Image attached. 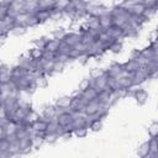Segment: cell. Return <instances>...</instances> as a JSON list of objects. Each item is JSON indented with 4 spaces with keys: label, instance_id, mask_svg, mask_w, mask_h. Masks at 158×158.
Returning a JSON list of instances; mask_svg holds the SVG:
<instances>
[{
    "label": "cell",
    "instance_id": "cell-1",
    "mask_svg": "<svg viewBox=\"0 0 158 158\" xmlns=\"http://www.w3.org/2000/svg\"><path fill=\"white\" fill-rule=\"evenodd\" d=\"M107 81H109V75H107L106 72H105L101 77H99V78H96V79H91V78H90V86H91V88H95V89L100 93V91L107 89Z\"/></svg>",
    "mask_w": 158,
    "mask_h": 158
},
{
    "label": "cell",
    "instance_id": "cell-2",
    "mask_svg": "<svg viewBox=\"0 0 158 158\" xmlns=\"http://www.w3.org/2000/svg\"><path fill=\"white\" fill-rule=\"evenodd\" d=\"M102 110H109V109H106L98 99H95V100H93V101H90V102H88V105H86V107H85V112H86V115H94V114H96V112H100V111H102Z\"/></svg>",
    "mask_w": 158,
    "mask_h": 158
},
{
    "label": "cell",
    "instance_id": "cell-3",
    "mask_svg": "<svg viewBox=\"0 0 158 158\" xmlns=\"http://www.w3.org/2000/svg\"><path fill=\"white\" fill-rule=\"evenodd\" d=\"M148 78H149L148 70H147L146 68H139L137 72L133 73L132 80H133V84H135V85H139L141 83H143V81L147 80Z\"/></svg>",
    "mask_w": 158,
    "mask_h": 158
},
{
    "label": "cell",
    "instance_id": "cell-4",
    "mask_svg": "<svg viewBox=\"0 0 158 158\" xmlns=\"http://www.w3.org/2000/svg\"><path fill=\"white\" fill-rule=\"evenodd\" d=\"M68 46H70L72 48L75 47L77 44H79L81 42V32L80 33H77V32H70V33H67L64 40H63Z\"/></svg>",
    "mask_w": 158,
    "mask_h": 158
},
{
    "label": "cell",
    "instance_id": "cell-5",
    "mask_svg": "<svg viewBox=\"0 0 158 158\" xmlns=\"http://www.w3.org/2000/svg\"><path fill=\"white\" fill-rule=\"evenodd\" d=\"M27 75H28V70L26 68H22L20 65H16V67L11 68V72H10L11 79H21V78H25Z\"/></svg>",
    "mask_w": 158,
    "mask_h": 158
},
{
    "label": "cell",
    "instance_id": "cell-6",
    "mask_svg": "<svg viewBox=\"0 0 158 158\" xmlns=\"http://www.w3.org/2000/svg\"><path fill=\"white\" fill-rule=\"evenodd\" d=\"M58 122L60 126L67 127L70 126L73 122V116H72V111H63L58 115Z\"/></svg>",
    "mask_w": 158,
    "mask_h": 158
},
{
    "label": "cell",
    "instance_id": "cell-7",
    "mask_svg": "<svg viewBox=\"0 0 158 158\" xmlns=\"http://www.w3.org/2000/svg\"><path fill=\"white\" fill-rule=\"evenodd\" d=\"M98 95H99V91L95 89V88H89V89H86L85 91H83V93H80V96L86 101V102H90V101H93V100H95L96 98H98Z\"/></svg>",
    "mask_w": 158,
    "mask_h": 158
},
{
    "label": "cell",
    "instance_id": "cell-8",
    "mask_svg": "<svg viewBox=\"0 0 158 158\" xmlns=\"http://www.w3.org/2000/svg\"><path fill=\"white\" fill-rule=\"evenodd\" d=\"M42 117H43L44 120H47L48 122H49L52 118L58 117V107H57V106H48V107H46L44 111H43Z\"/></svg>",
    "mask_w": 158,
    "mask_h": 158
},
{
    "label": "cell",
    "instance_id": "cell-9",
    "mask_svg": "<svg viewBox=\"0 0 158 158\" xmlns=\"http://www.w3.org/2000/svg\"><path fill=\"white\" fill-rule=\"evenodd\" d=\"M19 144H20V151H21V154H25V153H28L31 151V148H33V144H32V139L30 137H25L19 141Z\"/></svg>",
    "mask_w": 158,
    "mask_h": 158
},
{
    "label": "cell",
    "instance_id": "cell-10",
    "mask_svg": "<svg viewBox=\"0 0 158 158\" xmlns=\"http://www.w3.org/2000/svg\"><path fill=\"white\" fill-rule=\"evenodd\" d=\"M99 22H100L101 30L106 31V30L111 28L112 27V16H111V12L107 14V15H104V16L99 17Z\"/></svg>",
    "mask_w": 158,
    "mask_h": 158
},
{
    "label": "cell",
    "instance_id": "cell-11",
    "mask_svg": "<svg viewBox=\"0 0 158 158\" xmlns=\"http://www.w3.org/2000/svg\"><path fill=\"white\" fill-rule=\"evenodd\" d=\"M122 70H123V65H122V64H117V63H115V64L110 65L105 72H106V74H107L110 78H116Z\"/></svg>",
    "mask_w": 158,
    "mask_h": 158
},
{
    "label": "cell",
    "instance_id": "cell-12",
    "mask_svg": "<svg viewBox=\"0 0 158 158\" xmlns=\"http://www.w3.org/2000/svg\"><path fill=\"white\" fill-rule=\"evenodd\" d=\"M40 62H41V65H42L46 74H51L54 72V65H56L54 60H48V59L42 58V59H40Z\"/></svg>",
    "mask_w": 158,
    "mask_h": 158
},
{
    "label": "cell",
    "instance_id": "cell-13",
    "mask_svg": "<svg viewBox=\"0 0 158 158\" xmlns=\"http://www.w3.org/2000/svg\"><path fill=\"white\" fill-rule=\"evenodd\" d=\"M59 43H60V41H58V40H54V38H52V40H48V42H47V44H46V47H44V51H47V52H51V53H58V48H59Z\"/></svg>",
    "mask_w": 158,
    "mask_h": 158
},
{
    "label": "cell",
    "instance_id": "cell-14",
    "mask_svg": "<svg viewBox=\"0 0 158 158\" xmlns=\"http://www.w3.org/2000/svg\"><path fill=\"white\" fill-rule=\"evenodd\" d=\"M72 99L73 98H69V96H64V98H60L57 100V107L58 109H62V110H70V104H72Z\"/></svg>",
    "mask_w": 158,
    "mask_h": 158
},
{
    "label": "cell",
    "instance_id": "cell-15",
    "mask_svg": "<svg viewBox=\"0 0 158 158\" xmlns=\"http://www.w3.org/2000/svg\"><path fill=\"white\" fill-rule=\"evenodd\" d=\"M47 126H48V121L44 120L43 117H41L38 121H36V122L32 125V128L36 130V131H40V132H46Z\"/></svg>",
    "mask_w": 158,
    "mask_h": 158
},
{
    "label": "cell",
    "instance_id": "cell-16",
    "mask_svg": "<svg viewBox=\"0 0 158 158\" xmlns=\"http://www.w3.org/2000/svg\"><path fill=\"white\" fill-rule=\"evenodd\" d=\"M123 65V69L125 70H127V72H130V73H135V72H137L141 67L138 65V63L136 62V60H132V59H130L128 62H126L125 64H122Z\"/></svg>",
    "mask_w": 158,
    "mask_h": 158
},
{
    "label": "cell",
    "instance_id": "cell-17",
    "mask_svg": "<svg viewBox=\"0 0 158 158\" xmlns=\"http://www.w3.org/2000/svg\"><path fill=\"white\" fill-rule=\"evenodd\" d=\"M85 25L88 26L89 30H101L100 22H99V17H95V16H90Z\"/></svg>",
    "mask_w": 158,
    "mask_h": 158
},
{
    "label": "cell",
    "instance_id": "cell-18",
    "mask_svg": "<svg viewBox=\"0 0 158 158\" xmlns=\"http://www.w3.org/2000/svg\"><path fill=\"white\" fill-rule=\"evenodd\" d=\"M56 6V1L52 0H41L40 1V10H44V11H52Z\"/></svg>",
    "mask_w": 158,
    "mask_h": 158
},
{
    "label": "cell",
    "instance_id": "cell-19",
    "mask_svg": "<svg viewBox=\"0 0 158 158\" xmlns=\"http://www.w3.org/2000/svg\"><path fill=\"white\" fill-rule=\"evenodd\" d=\"M95 41H96V38H95L94 36H91L89 31H86V32H81V43H83V44H85V46H90V44H93Z\"/></svg>",
    "mask_w": 158,
    "mask_h": 158
},
{
    "label": "cell",
    "instance_id": "cell-20",
    "mask_svg": "<svg viewBox=\"0 0 158 158\" xmlns=\"http://www.w3.org/2000/svg\"><path fill=\"white\" fill-rule=\"evenodd\" d=\"M43 53H44V49H41L38 47H35L30 51V56L33 60H40L43 58Z\"/></svg>",
    "mask_w": 158,
    "mask_h": 158
},
{
    "label": "cell",
    "instance_id": "cell-21",
    "mask_svg": "<svg viewBox=\"0 0 158 158\" xmlns=\"http://www.w3.org/2000/svg\"><path fill=\"white\" fill-rule=\"evenodd\" d=\"M72 127L73 131L77 128H83V127H88V122H86V117L85 118H75L72 122Z\"/></svg>",
    "mask_w": 158,
    "mask_h": 158
},
{
    "label": "cell",
    "instance_id": "cell-22",
    "mask_svg": "<svg viewBox=\"0 0 158 158\" xmlns=\"http://www.w3.org/2000/svg\"><path fill=\"white\" fill-rule=\"evenodd\" d=\"M38 20V22H43L51 19V11H44V10H40L36 15H35Z\"/></svg>",
    "mask_w": 158,
    "mask_h": 158
},
{
    "label": "cell",
    "instance_id": "cell-23",
    "mask_svg": "<svg viewBox=\"0 0 158 158\" xmlns=\"http://www.w3.org/2000/svg\"><path fill=\"white\" fill-rule=\"evenodd\" d=\"M133 96H135V99H136L139 104H143V102L146 101V99H147V93H146L144 90H142V89H138V90L133 94Z\"/></svg>",
    "mask_w": 158,
    "mask_h": 158
},
{
    "label": "cell",
    "instance_id": "cell-24",
    "mask_svg": "<svg viewBox=\"0 0 158 158\" xmlns=\"http://www.w3.org/2000/svg\"><path fill=\"white\" fill-rule=\"evenodd\" d=\"M41 117L38 116V114L37 112H35V111H31L27 116H26V118H25V122L26 123H30V125H33L36 121H38Z\"/></svg>",
    "mask_w": 158,
    "mask_h": 158
},
{
    "label": "cell",
    "instance_id": "cell-25",
    "mask_svg": "<svg viewBox=\"0 0 158 158\" xmlns=\"http://www.w3.org/2000/svg\"><path fill=\"white\" fill-rule=\"evenodd\" d=\"M1 127H5V131H6L7 136L14 135V133H16V131H17V125H16L15 122H12V121H10L6 126H1Z\"/></svg>",
    "mask_w": 158,
    "mask_h": 158
},
{
    "label": "cell",
    "instance_id": "cell-26",
    "mask_svg": "<svg viewBox=\"0 0 158 158\" xmlns=\"http://www.w3.org/2000/svg\"><path fill=\"white\" fill-rule=\"evenodd\" d=\"M69 4H70V1H68V0H59V1H56L54 9H57V10H59V11L64 12L65 9L69 6Z\"/></svg>",
    "mask_w": 158,
    "mask_h": 158
},
{
    "label": "cell",
    "instance_id": "cell-27",
    "mask_svg": "<svg viewBox=\"0 0 158 158\" xmlns=\"http://www.w3.org/2000/svg\"><path fill=\"white\" fill-rule=\"evenodd\" d=\"M98 41H100L101 43H107V42H111V41H114L111 37H110V35H109V32L107 31H101L100 32V35H99V37H98Z\"/></svg>",
    "mask_w": 158,
    "mask_h": 158
},
{
    "label": "cell",
    "instance_id": "cell-28",
    "mask_svg": "<svg viewBox=\"0 0 158 158\" xmlns=\"http://www.w3.org/2000/svg\"><path fill=\"white\" fill-rule=\"evenodd\" d=\"M70 49H72L70 46H68L64 41H60V43H59V48H58V53H59V54H69Z\"/></svg>",
    "mask_w": 158,
    "mask_h": 158
},
{
    "label": "cell",
    "instance_id": "cell-29",
    "mask_svg": "<svg viewBox=\"0 0 158 158\" xmlns=\"http://www.w3.org/2000/svg\"><path fill=\"white\" fill-rule=\"evenodd\" d=\"M149 153V142H144L139 148H138V154L141 158L146 157Z\"/></svg>",
    "mask_w": 158,
    "mask_h": 158
},
{
    "label": "cell",
    "instance_id": "cell-30",
    "mask_svg": "<svg viewBox=\"0 0 158 158\" xmlns=\"http://www.w3.org/2000/svg\"><path fill=\"white\" fill-rule=\"evenodd\" d=\"M141 56L151 60V59L154 57V53H153V49H152V47L149 46V47H146V48H143V49L141 51Z\"/></svg>",
    "mask_w": 158,
    "mask_h": 158
},
{
    "label": "cell",
    "instance_id": "cell-31",
    "mask_svg": "<svg viewBox=\"0 0 158 158\" xmlns=\"http://www.w3.org/2000/svg\"><path fill=\"white\" fill-rule=\"evenodd\" d=\"M90 88V79H84L79 83V86H78V93H83L85 91L86 89Z\"/></svg>",
    "mask_w": 158,
    "mask_h": 158
},
{
    "label": "cell",
    "instance_id": "cell-32",
    "mask_svg": "<svg viewBox=\"0 0 158 158\" xmlns=\"http://www.w3.org/2000/svg\"><path fill=\"white\" fill-rule=\"evenodd\" d=\"M149 153H156L158 152V139L156 137L151 138L149 141Z\"/></svg>",
    "mask_w": 158,
    "mask_h": 158
},
{
    "label": "cell",
    "instance_id": "cell-33",
    "mask_svg": "<svg viewBox=\"0 0 158 158\" xmlns=\"http://www.w3.org/2000/svg\"><path fill=\"white\" fill-rule=\"evenodd\" d=\"M69 60H72L70 58H69V56L68 54H59V53H56V58H54V62H60V63H67V62H69Z\"/></svg>",
    "mask_w": 158,
    "mask_h": 158
},
{
    "label": "cell",
    "instance_id": "cell-34",
    "mask_svg": "<svg viewBox=\"0 0 158 158\" xmlns=\"http://www.w3.org/2000/svg\"><path fill=\"white\" fill-rule=\"evenodd\" d=\"M148 132H149V135H151L152 138L153 137H157L158 136V123L156 122V123L151 125V127L148 128Z\"/></svg>",
    "mask_w": 158,
    "mask_h": 158
},
{
    "label": "cell",
    "instance_id": "cell-35",
    "mask_svg": "<svg viewBox=\"0 0 158 158\" xmlns=\"http://www.w3.org/2000/svg\"><path fill=\"white\" fill-rule=\"evenodd\" d=\"M156 11H157V9H146L144 12H143V15H142V17L144 20H148V19H151L156 14Z\"/></svg>",
    "mask_w": 158,
    "mask_h": 158
},
{
    "label": "cell",
    "instance_id": "cell-36",
    "mask_svg": "<svg viewBox=\"0 0 158 158\" xmlns=\"http://www.w3.org/2000/svg\"><path fill=\"white\" fill-rule=\"evenodd\" d=\"M121 48H122L121 42H116V41H115V42L111 44L110 51H111V52H114V53H117V52H120V51H121Z\"/></svg>",
    "mask_w": 158,
    "mask_h": 158
},
{
    "label": "cell",
    "instance_id": "cell-37",
    "mask_svg": "<svg viewBox=\"0 0 158 158\" xmlns=\"http://www.w3.org/2000/svg\"><path fill=\"white\" fill-rule=\"evenodd\" d=\"M86 132H88V127L77 128V130H74V131H73V133H74L75 136H78V137H84V136L86 135Z\"/></svg>",
    "mask_w": 158,
    "mask_h": 158
},
{
    "label": "cell",
    "instance_id": "cell-38",
    "mask_svg": "<svg viewBox=\"0 0 158 158\" xmlns=\"http://www.w3.org/2000/svg\"><path fill=\"white\" fill-rule=\"evenodd\" d=\"M10 147V142L7 139H1L0 141V152H7Z\"/></svg>",
    "mask_w": 158,
    "mask_h": 158
},
{
    "label": "cell",
    "instance_id": "cell-39",
    "mask_svg": "<svg viewBox=\"0 0 158 158\" xmlns=\"http://www.w3.org/2000/svg\"><path fill=\"white\" fill-rule=\"evenodd\" d=\"M80 54H81V53H80L78 49H75V48H72L68 56H69V58H70V59H78Z\"/></svg>",
    "mask_w": 158,
    "mask_h": 158
},
{
    "label": "cell",
    "instance_id": "cell-40",
    "mask_svg": "<svg viewBox=\"0 0 158 158\" xmlns=\"http://www.w3.org/2000/svg\"><path fill=\"white\" fill-rule=\"evenodd\" d=\"M36 85H37V88H38V86H40V88L46 86V85H47V79H46V77H40V78H37V79H36Z\"/></svg>",
    "mask_w": 158,
    "mask_h": 158
},
{
    "label": "cell",
    "instance_id": "cell-41",
    "mask_svg": "<svg viewBox=\"0 0 158 158\" xmlns=\"http://www.w3.org/2000/svg\"><path fill=\"white\" fill-rule=\"evenodd\" d=\"M101 121H102V120H96V121H94V122L89 126V128H91V130H94V131L100 130V128H101V125H102Z\"/></svg>",
    "mask_w": 158,
    "mask_h": 158
},
{
    "label": "cell",
    "instance_id": "cell-42",
    "mask_svg": "<svg viewBox=\"0 0 158 158\" xmlns=\"http://www.w3.org/2000/svg\"><path fill=\"white\" fill-rule=\"evenodd\" d=\"M65 32H63V31H57L54 35H53V38L54 40H58V41H63L64 40V37H65Z\"/></svg>",
    "mask_w": 158,
    "mask_h": 158
},
{
    "label": "cell",
    "instance_id": "cell-43",
    "mask_svg": "<svg viewBox=\"0 0 158 158\" xmlns=\"http://www.w3.org/2000/svg\"><path fill=\"white\" fill-rule=\"evenodd\" d=\"M57 138H59L58 137V135H56V133H52V135H46L44 136V142H54Z\"/></svg>",
    "mask_w": 158,
    "mask_h": 158
},
{
    "label": "cell",
    "instance_id": "cell-44",
    "mask_svg": "<svg viewBox=\"0 0 158 158\" xmlns=\"http://www.w3.org/2000/svg\"><path fill=\"white\" fill-rule=\"evenodd\" d=\"M37 23H38L37 17H36L35 15H31L30 19H28V21H27V26H35V25H37Z\"/></svg>",
    "mask_w": 158,
    "mask_h": 158
},
{
    "label": "cell",
    "instance_id": "cell-45",
    "mask_svg": "<svg viewBox=\"0 0 158 158\" xmlns=\"http://www.w3.org/2000/svg\"><path fill=\"white\" fill-rule=\"evenodd\" d=\"M104 73H105V70H99V69H96V70H94V72L91 73V79H96V78L101 77Z\"/></svg>",
    "mask_w": 158,
    "mask_h": 158
},
{
    "label": "cell",
    "instance_id": "cell-46",
    "mask_svg": "<svg viewBox=\"0 0 158 158\" xmlns=\"http://www.w3.org/2000/svg\"><path fill=\"white\" fill-rule=\"evenodd\" d=\"M12 33H15V35H19V33H23L25 32V27H21V26H15L14 28H12V31H11Z\"/></svg>",
    "mask_w": 158,
    "mask_h": 158
},
{
    "label": "cell",
    "instance_id": "cell-47",
    "mask_svg": "<svg viewBox=\"0 0 158 158\" xmlns=\"http://www.w3.org/2000/svg\"><path fill=\"white\" fill-rule=\"evenodd\" d=\"M62 11H59V10H57V9H53L52 11H51V19H53V17H60L62 16Z\"/></svg>",
    "mask_w": 158,
    "mask_h": 158
},
{
    "label": "cell",
    "instance_id": "cell-48",
    "mask_svg": "<svg viewBox=\"0 0 158 158\" xmlns=\"http://www.w3.org/2000/svg\"><path fill=\"white\" fill-rule=\"evenodd\" d=\"M64 67V63H60V62H56V65H54V72H59L62 70Z\"/></svg>",
    "mask_w": 158,
    "mask_h": 158
},
{
    "label": "cell",
    "instance_id": "cell-49",
    "mask_svg": "<svg viewBox=\"0 0 158 158\" xmlns=\"http://www.w3.org/2000/svg\"><path fill=\"white\" fill-rule=\"evenodd\" d=\"M152 42H153V43H156V44H158V36H157V37H154V38L152 40Z\"/></svg>",
    "mask_w": 158,
    "mask_h": 158
}]
</instances>
